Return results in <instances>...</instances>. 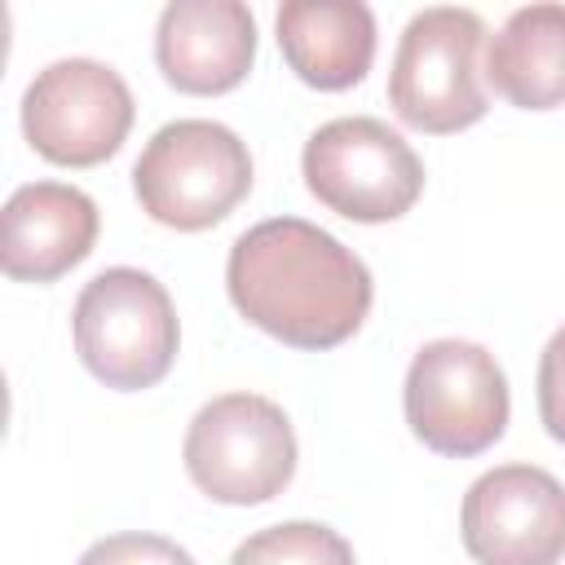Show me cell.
Masks as SVG:
<instances>
[{"label": "cell", "mask_w": 565, "mask_h": 565, "mask_svg": "<svg viewBox=\"0 0 565 565\" xmlns=\"http://www.w3.org/2000/svg\"><path fill=\"white\" fill-rule=\"evenodd\" d=\"M181 459L212 503H269L296 477V428L278 402L260 393H225L199 406Z\"/></svg>", "instance_id": "5b68a950"}, {"label": "cell", "mask_w": 565, "mask_h": 565, "mask_svg": "<svg viewBox=\"0 0 565 565\" xmlns=\"http://www.w3.org/2000/svg\"><path fill=\"white\" fill-rule=\"evenodd\" d=\"M71 331L88 375L119 393L159 384L172 371L181 344L168 287L132 265L102 269L84 282L71 313Z\"/></svg>", "instance_id": "7a4b0ae2"}, {"label": "cell", "mask_w": 565, "mask_h": 565, "mask_svg": "<svg viewBox=\"0 0 565 565\" xmlns=\"http://www.w3.org/2000/svg\"><path fill=\"white\" fill-rule=\"evenodd\" d=\"M402 406L411 433L446 455L468 459L490 450L508 428V375L490 349L472 340H433L411 358Z\"/></svg>", "instance_id": "52a82bcc"}, {"label": "cell", "mask_w": 565, "mask_h": 565, "mask_svg": "<svg viewBox=\"0 0 565 565\" xmlns=\"http://www.w3.org/2000/svg\"><path fill=\"white\" fill-rule=\"evenodd\" d=\"M132 190L150 221L181 234L212 230L252 190L247 141L216 119H172L137 154Z\"/></svg>", "instance_id": "3957f363"}, {"label": "cell", "mask_w": 565, "mask_h": 565, "mask_svg": "<svg viewBox=\"0 0 565 565\" xmlns=\"http://www.w3.org/2000/svg\"><path fill=\"white\" fill-rule=\"evenodd\" d=\"M154 62L177 93H230L256 62V18L238 0H172L154 26Z\"/></svg>", "instance_id": "30bf717a"}, {"label": "cell", "mask_w": 565, "mask_h": 565, "mask_svg": "<svg viewBox=\"0 0 565 565\" xmlns=\"http://www.w3.org/2000/svg\"><path fill=\"white\" fill-rule=\"evenodd\" d=\"M230 565H358L340 530L322 521H278L247 534Z\"/></svg>", "instance_id": "5bb4252c"}, {"label": "cell", "mask_w": 565, "mask_h": 565, "mask_svg": "<svg viewBox=\"0 0 565 565\" xmlns=\"http://www.w3.org/2000/svg\"><path fill=\"white\" fill-rule=\"evenodd\" d=\"M274 31L296 79L322 93L353 88L375 62V13L362 0H287Z\"/></svg>", "instance_id": "7c38bea8"}, {"label": "cell", "mask_w": 565, "mask_h": 565, "mask_svg": "<svg viewBox=\"0 0 565 565\" xmlns=\"http://www.w3.org/2000/svg\"><path fill=\"white\" fill-rule=\"evenodd\" d=\"M459 530L477 565H561L565 486L547 468L499 463L468 486Z\"/></svg>", "instance_id": "9c48e42d"}, {"label": "cell", "mask_w": 565, "mask_h": 565, "mask_svg": "<svg viewBox=\"0 0 565 565\" xmlns=\"http://www.w3.org/2000/svg\"><path fill=\"white\" fill-rule=\"evenodd\" d=\"M0 265L13 282H53L97 243V203L66 181L18 185L0 212Z\"/></svg>", "instance_id": "8fae6325"}, {"label": "cell", "mask_w": 565, "mask_h": 565, "mask_svg": "<svg viewBox=\"0 0 565 565\" xmlns=\"http://www.w3.org/2000/svg\"><path fill=\"white\" fill-rule=\"evenodd\" d=\"M132 93L124 75L97 57H57L22 93V132L31 150L57 168H93L110 159L132 128Z\"/></svg>", "instance_id": "ba28073f"}, {"label": "cell", "mask_w": 565, "mask_h": 565, "mask_svg": "<svg viewBox=\"0 0 565 565\" xmlns=\"http://www.w3.org/2000/svg\"><path fill=\"white\" fill-rule=\"evenodd\" d=\"M486 79L521 110L565 106V4H525L486 44Z\"/></svg>", "instance_id": "4fadbf2b"}, {"label": "cell", "mask_w": 565, "mask_h": 565, "mask_svg": "<svg viewBox=\"0 0 565 565\" xmlns=\"http://www.w3.org/2000/svg\"><path fill=\"white\" fill-rule=\"evenodd\" d=\"M75 565H194V556L163 539V534H141V530H128V534H106L97 539Z\"/></svg>", "instance_id": "9a60e30c"}, {"label": "cell", "mask_w": 565, "mask_h": 565, "mask_svg": "<svg viewBox=\"0 0 565 565\" xmlns=\"http://www.w3.org/2000/svg\"><path fill=\"white\" fill-rule=\"evenodd\" d=\"M309 194L344 221L380 225L406 216L424 194V163L411 141L371 115L322 124L300 154Z\"/></svg>", "instance_id": "8992f818"}, {"label": "cell", "mask_w": 565, "mask_h": 565, "mask_svg": "<svg viewBox=\"0 0 565 565\" xmlns=\"http://www.w3.org/2000/svg\"><path fill=\"white\" fill-rule=\"evenodd\" d=\"M234 309L291 349H335L371 313V269L335 234L300 216L243 230L225 260Z\"/></svg>", "instance_id": "6da1fadb"}, {"label": "cell", "mask_w": 565, "mask_h": 565, "mask_svg": "<svg viewBox=\"0 0 565 565\" xmlns=\"http://www.w3.org/2000/svg\"><path fill=\"white\" fill-rule=\"evenodd\" d=\"M539 419L547 437L565 446V327L552 331L539 358Z\"/></svg>", "instance_id": "2e32d148"}, {"label": "cell", "mask_w": 565, "mask_h": 565, "mask_svg": "<svg viewBox=\"0 0 565 565\" xmlns=\"http://www.w3.org/2000/svg\"><path fill=\"white\" fill-rule=\"evenodd\" d=\"M481 44L486 22L472 9H419L402 31L388 71V106L397 110V119L428 137L477 124L490 110L477 62Z\"/></svg>", "instance_id": "277c9868"}]
</instances>
